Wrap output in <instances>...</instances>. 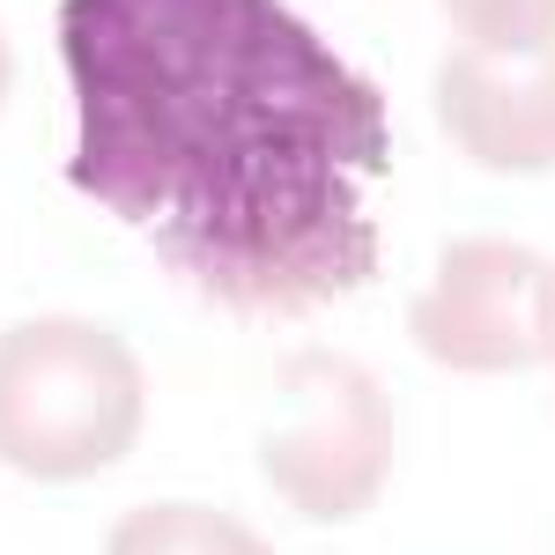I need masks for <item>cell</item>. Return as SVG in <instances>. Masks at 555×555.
Masks as SVG:
<instances>
[{
    "mask_svg": "<svg viewBox=\"0 0 555 555\" xmlns=\"http://www.w3.org/2000/svg\"><path fill=\"white\" fill-rule=\"evenodd\" d=\"M8 75H15V67H8V38H0V96H8Z\"/></svg>",
    "mask_w": 555,
    "mask_h": 555,
    "instance_id": "9c48e42d",
    "label": "cell"
},
{
    "mask_svg": "<svg viewBox=\"0 0 555 555\" xmlns=\"http://www.w3.org/2000/svg\"><path fill=\"white\" fill-rule=\"evenodd\" d=\"M67 185L141 230L237 326L311 319L378 274L385 89L289 0H60Z\"/></svg>",
    "mask_w": 555,
    "mask_h": 555,
    "instance_id": "6da1fadb",
    "label": "cell"
},
{
    "mask_svg": "<svg viewBox=\"0 0 555 555\" xmlns=\"http://www.w3.org/2000/svg\"><path fill=\"white\" fill-rule=\"evenodd\" d=\"M104 555H274L245 518L215 504H133L112 533Z\"/></svg>",
    "mask_w": 555,
    "mask_h": 555,
    "instance_id": "8992f818",
    "label": "cell"
},
{
    "mask_svg": "<svg viewBox=\"0 0 555 555\" xmlns=\"http://www.w3.org/2000/svg\"><path fill=\"white\" fill-rule=\"evenodd\" d=\"M259 467L297 518H363L392 481V400L341 348H297L274 371V423Z\"/></svg>",
    "mask_w": 555,
    "mask_h": 555,
    "instance_id": "3957f363",
    "label": "cell"
},
{
    "mask_svg": "<svg viewBox=\"0 0 555 555\" xmlns=\"http://www.w3.org/2000/svg\"><path fill=\"white\" fill-rule=\"evenodd\" d=\"M149 415V378L112 326L23 319L0 334V467L30 481H82L119 467Z\"/></svg>",
    "mask_w": 555,
    "mask_h": 555,
    "instance_id": "7a4b0ae2",
    "label": "cell"
},
{
    "mask_svg": "<svg viewBox=\"0 0 555 555\" xmlns=\"http://www.w3.org/2000/svg\"><path fill=\"white\" fill-rule=\"evenodd\" d=\"M437 119L481 171H555V44H452L437 60Z\"/></svg>",
    "mask_w": 555,
    "mask_h": 555,
    "instance_id": "5b68a950",
    "label": "cell"
},
{
    "mask_svg": "<svg viewBox=\"0 0 555 555\" xmlns=\"http://www.w3.org/2000/svg\"><path fill=\"white\" fill-rule=\"evenodd\" d=\"M541 356L555 363V267H548V282H541Z\"/></svg>",
    "mask_w": 555,
    "mask_h": 555,
    "instance_id": "ba28073f",
    "label": "cell"
},
{
    "mask_svg": "<svg viewBox=\"0 0 555 555\" xmlns=\"http://www.w3.org/2000/svg\"><path fill=\"white\" fill-rule=\"evenodd\" d=\"M460 44H489V52H541L555 44V0H444Z\"/></svg>",
    "mask_w": 555,
    "mask_h": 555,
    "instance_id": "52a82bcc",
    "label": "cell"
},
{
    "mask_svg": "<svg viewBox=\"0 0 555 555\" xmlns=\"http://www.w3.org/2000/svg\"><path fill=\"white\" fill-rule=\"evenodd\" d=\"M541 282L548 267L518 237H460L408 311V334L444 371H526L541 363Z\"/></svg>",
    "mask_w": 555,
    "mask_h": 555,
    "instance_id": "277c9868",
    "label": "cell"
}]
</instances>
